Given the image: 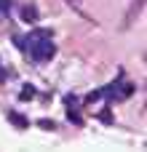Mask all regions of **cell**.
Listing matches in <instances>:
<instances>
[{"mask_svg": "<svg viewBox=\"0 0 147 152\" xmlns=\"http://www.w3.org/2000/svg\"><path fill=\"white\" fill-rule=\"evenodd\" d=\"M27 43H29V56L35 61H48L56 53V45H54L48 29H32L29 37H27Z\"/></svg>", "mask_w": 147, "mask_h": 152, "instance_id": "cell-1", "label": "cell"}, {"mask_svg": "<svg viewBox=\"0 0 147 152\" xmlns=\"http://www.w3.org/2000/svg\"><path fill=\"white\" fill-rule=\"evenodd\" d=\"M67 118H70L75 126L83 123V118H80V112H78V102H75V96H67Z\"/></svg>", "mask_w": 147, "mask_h": 152, "instance_id": "cell-2", "label": "cell"}, {"mask_svg": "<svg viewBox=\"0 0 147 152\" xmlns=\"http://www.w3.org/2000/svg\"><path fill=\"white\" fill-rule=\"evenodd\" d=\"M8 120H11L16 128H27V126H29V120H27V118H21V115H19V112H13V110L8 112Z\"/></svg>", "mask_w": 147, "mask_h": 152, "instance_id": "cell-3", "label": "cell"}, {"mask_svg": "<svg viewBox=\"0 0 147 152\" xmlns=\"http://www.w3.org/2000/svg\"><path fill=\"white\" fill-rule=\"evenodd\" d=\"M21 19L24 21H37V8L35 5H24L21 8Z\"/></svg>", "mask_w": 147, "mask_h": 152, "instance_id": "cell-4", "label": "cell"}, {"mask_svg": "<svg viewBox=\"0 0 147 152\" xmlns=\"http://www.w3.org/2000/svg\"><path fill=\"white\" fill-rule=\"evenodd\" d=\"M32 96H35L32 88H24V91H21V99H32Z\"/></svg>", "mask_w": 147, "mask_h": 152, "instance_id": "cell-5", "label": "cell"}, {"mask_svg": "<svg viewBox=\"0 0 147 152\" xmlns=\"http://www.w3.org/2000/svg\"><path fill=\"white\" fill-rule=\"evenodd\" d=\"M40 126H43V128H46V131H54V128H56V126H54V123H51V120H40Z\"/></svg>", "mask_w": 147, "mask_h": 152, "instance_id": "cell-6", "label": "cell"}, {"mask_svg": "<svg viewBox=\"0 0 147 152\" xmlns=\"http://www.w3.org/2000/svg\"><path fill=\"white\" fill-rule=\"evenodd\" d=\"M11 8V0H0V13H5Z\"/></svg>", "mask_w": 147, "mask_h": 152, "instance_id": "cell-7", "label": "cell"}, {"mask_svg": "<svg viewBox=\"0 0 147 152\" xmlns=\"http://www.w3.org/2000/svg\"><path fill=\"white\" fill-rule=\"evenodd\" d=\"M70 3H75V0H70Z\"/></svg>", "mask_w": 147, "mask_h": 152, "instance_id": "cell-8", "label": "cell"}]
</instances>
